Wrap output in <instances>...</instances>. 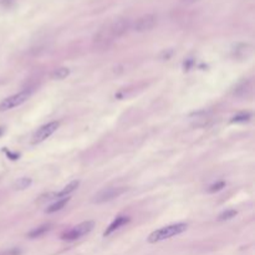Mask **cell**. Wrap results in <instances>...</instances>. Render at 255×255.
I'll list each match as a JSON object with an SVG mask.
<instances>
[{
	"label": "cell",
	"mask_w": 255,
	"mask_h": 255,
	"mask_svg": "<svg viewBox=\"0 0 255 255\" xmlns=\"http://www.w3.org/2000/svg\"><path fill=\"white\" fill-rule=\"evenodd\" d=\"M187 228L188 225L185 223H175V224L167 225V227H163L161 229H157L153 233H151L147 238V242L151 243V244L163 242L166 239H170V238L182 234V233L187 230Z\"/></svg>",
	"instance_id": "obj_1"
},
{
	"label": "cell",
	"mask_w": 255,
	"mask_h": 255,
	"mask_svg": "<svg viewBox=\"0 0 255 255\" xmlns=\"http://www.w3.org/2000/svg\"><path fill=\"white\" fill-rule=\"evenodd\" d=\"M127 190L126 187H107L101 189L92 197L91 202L93 204H103L106 202H111L115 198H118Z\"/></svg>",
	"instance_id": "obj_2"
},
{
	"label": "cell",
	"mask_w": 255,
	"mask_h": 255,
	"mask_svg": "<svg viewBox=\"0 0 255 255\" xmlns=\"http://www.w3.org/2000/svg\"><path fill=\"white\" fill-rule=\"evenodd\" d=\"M31 95V91H21V92L15 93V95H11L9 97L4 98L1 102H0V112H4V111H9L11 108H15L18 106L23 105Z\"/></svg>",
	"instance_id": "obj_3"
},
{
	"label": "cell",
	"mask_w": 255,
	"mask_h": 255,
	"mask_svg": "<svg viewBox=\"0 0 255 255\" xmlns=\"http://www.w3.org/2000/svg\"><path fill=\"white\" fill-rule=\"evenodd\" d=\"M93 227H95V223H93L92 220H86V222H83L79 225H76V227H74L73 229L69 230V232L64 233V234L61 235V239L64 240L80 239V238L84 237V235L88 234V233L93 229Z\"/></svg>",
	"instance_id": "obj_4"
},
{
	"label": "cell",
	"mask_w": 255,
	"mask_h": 255,
	"mask_svg": "<svg viewBox=\"0 0 255 255\" xmlns=\"http://www.w3.org/2000/svg\"><path fill=\"white\" fill-rule=\"evenodd\" d=\"M59 126H60V123H59L58 121L49 122V123H46V125L41 126V127L39 128L35 133H34L31 143H33V145H38V143L44 142L46 138H49L54 132H56V130L59 128Z\"/></svg>",
	"instance_id": "obj_5"
},
{
	"label": "cell",
	"mask_w": 255,
	"mask_h": 255,
	"mask_svg": "<svg viewBox=\"0 0 255 255\" xmlns=\"http://www.w3.org/2000/svg\"><path fill=\"white\" fill-rule=\"evenodd\" d=\"M156 25H157V16L155 14H146L135 21L133 30L137 33H145V31L152 30Z\"/></svg>",
	"instance_id": "obj_6"
},
{
	"label": "cell",
	"mask_w": 255,
	"mask_h": 255,
	"mask_svg": "<svg viewBox=\"0 0 255 255\" xmlns=\"http://www.w3.org/2000/svg\"><path fill=\"white\" fill-rule=\"evenodd\" d=\"M108 30H110L111 36L113 38V40L117 38L125 35L126 33L130 29V21L126 18H118L115 21H112L111 24H108Z\"/></svg>",
	"instance_id": "obj_7"
},
{
	"label": "cell",
	"mask_w": 255,
	"mask_h": 255,
	"mask_svg": "<svg viewBox=\"0 0 255 255\" xmlns=\"http://www.w3.org/2000/svg\"><path fill=\"white\" fill-rule=\"evenodd\" d=\"M112 41L113 38L111 36L107 25L103 26L102 29H100V31L93 36V45L97 46L98 49H107Z\"/></svg>",
	"instance_id": "obj_8"
},
{
	"label": "cell",
	"mask_w": 255,
	"mask_h": 255,
	"mask_svg": "<svg viewBox=\"0 0 255 255\" xmlns=\"http://www.w3.org/2000/svg\"><path fill=\"white\" fill-rule=\"evenodd\" d=\"M128 222H130V218L125 217V215H120V217L116 218V219L113 220V222L111 223L110 225H108V228L105 230L103 235H105V237H108V235L112 234L113 232H116V230H117L118 228H121V227H122V225L127 224Z\"/></svg>",
	"instance_id": "obj_9"
},
{
	"label": "cell",
	"mask_w": 255,
	"mask_h": 255,
	"mask_svg": "<svg viewBox=\"0 0 255 255\" xmlns=\"http://www.w3.org/2000/svg\"><path fill=\"white\" fill-rule=\"evenodd\" d=\"M233 53H234L233 55L237 59H247L252 54V48L247 44H239V45L235 46Z\"/></svg>",
	"instance_id": "obj_10"
},
{
	"label": "cell",
	"mask_w": 255,
	"mask_h": 255,
	"mask_svg": "<svg viewBox=\"0 0 255 255\" xmlns=\"http://www.w3.org/2000/svg\"><path fill=\"white\" fill-rule=\"evenodd\" d=\"M80 185V182L79 180H73L71 183H69L66 187L63 188V190H60V192L56 193L55 192V197L56 198H65V197H69V195L71 194L73 192H75L76 189H78V187Z\"/></svg>",
	"instance_id": "obj_11"
},
{
	"label": "cell",
	"mask_w": 255,
	"mask_h": 255,
	"mask_svg": "<svg viewBox=\"0 0 255 255\" xmlns=\"http://www.w3.org/2000/svg\"><path fill=\"white\" fill-rule=\"evenodd\" d=\"M69 200H70V198L69 197H65V198H61V199L56 200L54 204H51L50 207H48L45 209V213H48V214H51V213H55V212H59V210L63 209L64 207H65L66 204L69 203Z\"/></svg>",
	"instance_id": "obj_12"
},
{
	"label": "cell",
	"mask_w": 255,
	"mask_h": 255,
	"mask_svg": "<svg viewBox=\"0 0 255 255\" xmlns=\"http://www.w3.org/2000/svg\"><path fill=\"white\" fill-rule=\"evenodd\" d=\"M70 75V70H69L68 68H58L56 70L53 71V74H51V79L53 80H64V79H66L68 76Z\"/></svg>",
	"instance_id": "obj_13"
},
{
	"label": "cell",
	"mask_w": 255,
	"mask_h": 255,
	"mask_svg": "<svg viewBox=\"0 0 255 255\" xmlns=\"http://www.w3.org/2000/svg\"><path fill=\"white\" fill-rule=\"evenodd\" d=\"M50 227H51L50 224L40 225V227H38V228H35V229L31 230V232L28 234V237L31 238V239H33V238L41 237V235H44V234H45V233H48L49 230H50Z\"/></svg>",
	"instance_id": "obj_14"
},
{
	"label": "cell",
	"mask_w": 255,
	"mask_h": 255,
	"mask_svg": "<svg viewBox=\"0 0 255 255\" xmlns=\"http://www.w3.org/2000/svg\"><path fill=\"white\" fill-rule=\"evenodd\" d=\"M31 183H33V180H31V178H28V177L19 178V179L16 180L15 183H14V189H16V190H24V189H26V188L30 187Z\"/></svg>",
	"instance_id": "obj_15"
},
{
	"label": "cell",
	"mask_w": 255,
	"mask_h": 255,
	"mask_svg": "<svg viewBox=\"0 0 255 255\" xmlns=\"http://www.w3.org/2000/svg\"><path fill=\"white\" fill-rule=\"evenodd\" d=\"M235 215H237V210L227 209L218 215L217 220L218 222H225V220H229V219H232V218H234Z\"/></svg>",
	"instance_id": "obj_16"
},
{
	"label": "cell",
	"mask_w": 255,
	"mask_h": 255,
	"mask_svg": "<svg viewBox=\"0 0 255 255\" xmlns=\"http://www.w3.org/2000/svg\"><path fill=\"white\" fill-rule=\"evenodd\" d=\"M224 187H225V182L224 180H220V182H217L214 183V184L210 185V187L208 188V193L219 192V190H222Z\"/></svg>",
	"instance_id": "obj_17"
},
{
	"label": "cell",
	"mask_w": 255,
	"mask_h": 255,
	"mask_svg": "<svg viewBox=\"0 0 255 255\" xmlns=\"http://www.w3.org/2000/svg\"><path fill=\"white\" fill-rule=\"evenodd\" d=\"M250 120V115L249 113H240V115H237L233 117L232 123L234 122H247V121Z\"/></svg>",
	"instance_id": "obj_18"
},
{
	"label": "cell",
	"mask_w": 255,
	"mask_h": 255,
	"mask_svg": "<svg viewBox=\"0 0 255 255\" xmlns=\"http://www.w3.org/2000/svg\"><path fill=\"white\" fill-rule=\"evenodd\" d=\"M0 255H21V250L19 248H13V249L0 252Z\"/></svg>",
	"instance_id": "obj_19"
},
{
	"label": "cell",
	"mask_w": 255,
	"mask_h": 255,
	"mask_svg": "<svg viewBox=\"0 0 255 255\" xmlns=\"http://www.w3.org/2000/svg\"><path fill=\"white\" fill-rule=\"evenodd\" d=\"M183 4H193L195 3V1H198V0H180Z\"/></svg>",
	"instance_id": "obj_20"
},
{
	"label": "cell",
	"mask_w": 255,
	"mask_h": 255,
	"mask_svg": "<svg viewBox=\"0 0 255 255\" xmlns=\"http://www.w3.org/2000/svg\"><path fill=\"white\" fill-rule=\"evenodd\" d=\"M1 133H3V128H0V135H1Z\"/></svg>",
	"instance_id": "obj_21"
}]
</instances>
